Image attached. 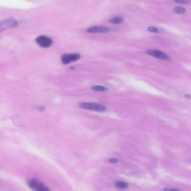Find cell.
I'll return each instance as SVG.
<instances>
[{
  "label": "cell",
  "instance_id": "17",
  "mask_svg": "<svg viewBox=\"0 0 191 191\" xmlns=\"http://www.w3.org/2000/svg\"><path fill=\"white\" fill-rule=\"evenodd\" d=\"M37 109H38V110L41 111H44L45 109V107L43 106H39V107H38Z\"/></svg>",
  "mask_w": 191,
  "mask_h": 191
},
{
  "label": "cell",
  "instance_id": "4",
  "mask_svg": "<svg viewBox=\"0 0 191 191\" xmlns=\"http://www.w3.org/2000/svg\"><path fill=\"white\" fill-rule=\"evenodd\" d=\"M146 54L152 56L154 57L162 60H171L170 57L166 54L160 51L156 50H149L146 52Z\"/></svg>",
  "mask_w": 191,
  "mask_h": 191
},
{
  "label": "cell",
  "instance_id": "5",
  "mask_svg": "<svg viewBox=\"0 0 191 191\" xmlns=\"http://www.w3.org/2000/svg\"><path fill=\"white\" fill-rule=\"evenodd\" d=\"M18 25L17 21L13 19H8L0 23V32L10 28L16 27Z\"/></svg>",
  "mask_w": 191,
  "mask_h": 191
},
{
  "label": "cell",
  "instance_id": "3",
  "mask_svg": "<svg viewBox=\"0 0 191 191\" xmlns=\"http://www.w3.org/2000/svg\"><path fill=\"white\" fill-rule=\"evenodd\" d=\"M80 58L81 55L78 54H64L61 57V60L63 64L66 65L71 62L77 61Z\"/></svg>",
  "mask_w": 191,
  "mask_h": 191
},
{
  "label": "cell",
  "instance_id": "7",
  "mask_svg": "<svg viewBox=\"0 0 191 191\" xmlns=\"http://www.w3.org/2000/svg\"><path fill=\"white\" fill-rule=\"evenodd\" d=\"M38 181L34 190L36 191H50L49 187L39 180Z\"/></svg>",
  "mask_w": 191,
  "mask_h": 191
},
{
  "label": "cell",
  "instance_id": "2",
  "mask_svg": "<svg viewBox=\"0 0 191 191\" xmlns=\"http://www.w3.org/2000/svg\"><path fill=\"white\" fill-rule=\"evenodd\" d=\"M36 42L38 45L44 48H49L53 43L51 38L44 36H38L36 38Z\"/></svg>",
  "mask_w": 191,
  "mask_h": 191
},
{
  "label": "cell",
  "instance_id": "14",
  "mask_svg": "<svg viewBox=\"0 0 191 191\" xmlns=\"http://www.w3.org/2000/svg\"><path fill=\"white\" fill-rule=\"evenodd\" d=\"M175 2L177 3H183V4H188L190 3V1H185V0H176L175 1Z\"/></svg>",
  "mask_w": 191,
  "mask_h": 191
},
{
  "label": "cell",
  "instance_id": "15",
  "mask_svg": "<svg viewBox=\"0 0 191 191\" xmlns=\"http://www.w3.org/2000/svg\"><path fill=\"white\" fill-rule=\"evenodd\" d=\"M118 160L116 158H112L109 159V162H110L112 163V164H115L118 162Z\"/></svg>",
  "mask_w": 191,
  "mask_h": 191
},
{
  "label": "cell",
  "instance_id": "13",
  "mask_svg": "<svg viewBox=\"0 0 191 191\" xmlns=\"http://www.w3.org/2000/svg\"><path fill=\"white\" fill-rule=\"evenodd\" d=\"M147 30H148L149 31H150V32H155V33L158 32V29H157V27H149L147 28Z\"/></svg>",
  "mask_w": 191,
  "mask_h": 191
},
{
  "label": "cell",
  "instance_id": "9",
  "mask_svg": "<svg viewBox=\"0 0 191 191\" xmlns=\"http://www.w3.org/2000/svg\"><path fill=\"white\" fill-rule=\"evenodd\" d=\"M123 21H124V19L123 18L121 17H118L112 18V19H110L109 21L111 23L117 24L123 23Z\"/></svg>",
  "mask_w": 191,
  "mask_h": 191
},
{
  "label": "cell",
  "instance_id": "10",
  "mask_svg": "<svg viewBox=\"0 0 191 191\" xmlns=\"http://www.w3.org/2000/svg\"><path fill=\"white\" fill-rule=\"evenodd\" d=\"M91 89L93 90L97 91L103 92L107 90V88L104 86L100 85H95L92 87Z\"/></svg>",
  "mask_w": 191,
  "mask_h": 191
},
{
  "label": "cell",
  "instance_id": "12",
  "mask_svg": "<svg viewBox=\"0 0 191 191\" xmlns=\"http://www.w3.org/2000/svg\"><path fill=\"white\" fill-rule=\"evenodd\" d=\"M13 121L14 122V123L15 124L18 125V126H19L20 125H21V124H22V122L21 119L20 118H19V117H15V118H13Z\"/></svg>",
  "mask_w": 191,
  "mask_h": 191
},
{
  "label": "cell",
  "instance_id": "11",
  "mask_svg": "<svg viewBox=\"0 0 191 191\" xmlns=\"http://www.w3.org/2000/svg\"><path fill=\"white\" fill-rule=\"evenodd\" d=\"M174 12L176 14H183L185 13V9L181 7H176L174 8Z\"/></svg>",
  "mask_w": 191,
  "mask_h": 191
},
{
  "label": "cell",
  "instance_id": "6",
  "mask_svg": "<svg viewBox=\"0 0 191 191\" xmlns=\"http://www.w3.org/2000/svg\"><path fill=\"white\" fill-rule=\"evenodd\" d=\"M111 29L102 26H95L89 28L87 29V32L89 33H106L110 32Z\"/></svg>",
  "mask_w": 191,
  "mask_h": 191
},
{
  "label": "cell",
  "instance_id": "8",
  "mask_svg": "<svg viewBox=\"0 0 191 191\" xmlns=\"http://www.w3.org/2000/svg\"><path fill=\"white\" fill-rule=\"evenodd\" d=\"M114 184L116 187L121 188H126L129 186V184L126 182L121 181H115Z\"/></svg>",
  "mask_w": 191,
  "mask_h": 191
},
{
  "label": "cell",
  "instance_id": "16",
  "mask_svg": "<svg viewBox=\"0 0 191 191\" xmlns=\"http://www.w3.org/2000/svg\"><path fill=\"white\" fill-rule=\"evenodd\" d=\"M165 191H181L176 188H166L164 189Z\"/></svg>",
  "mask_w": 191,
  "mask_h": 191
},
{
  "label": "cell",
  "instance_id": "19",
  "mask_svg": "<svg viewBox=\"0 0 191 191\" xmlns=\"http://www.w3.org/2000/svg\"><path fill=\"white\" fill-rule=\"evenodd\" d=\"M71 69H74V67H71L70 68Z\"/></svg>",
  "mask_w": 191,
  "mask_h": 191
},
{
  "label": "cell",
  "instance_id": "1",
  "mask_svg": "<svg viewBox=\"0 0 191 191\" xmlns=\"http://www.w3.org/2000/svg\"><path fill=\"white\" fill-rule=\"evenodd\" d=\"M80 107L84 109L91 110L104 112L106 110V106L100 104L94 103H80L79 104Z\"/></svg>",
  "mask_w": 191,
  "mask_h": 191
},
{
  "label": "cell",
  "instance_id": "18",
  "mask_svg": "<svg viewBox=\"0 0 191 191\" xmlns=\"http://www.w3.org/2000/svg\"><path fill=\"white\" fill-rule=\"evenodd\" d=\"M186 97L187 98V99H190L191 98V96L190 95H188V94H187L185 95Z\"/></svg>",
  "mask_w": 191,
  "mask_h": 191
}]
</instances>
